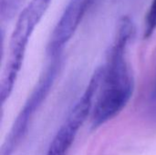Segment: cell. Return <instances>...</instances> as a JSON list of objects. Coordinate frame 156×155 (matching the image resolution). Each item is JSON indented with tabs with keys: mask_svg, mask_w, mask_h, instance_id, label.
I'll return each mask as SVG.
<instances>
[{
	"mask_svg": "<svg viewBox=\"0 0 156 155\" xmlns=\"http://www.w3.org/2000/svg\"><path fill=\"white\" fill-rule=\"evenodd\" d=\"M156 29V0H152L145 17V37H149Z\"/></svg>",
	"mask_w": 156,
	"mask_h": 155,
	"instance_id": "obj_7",
	"label": "cell"
},
{
	"mask_svg": "<svg viewBox=\"0 0 156 155\" xmlns=\"http://www.w3.org/2000/svg\"><path fill=\"white\" fill-rule=\"evenodd\" d=\"M58 59V58H54V61L48 68L45 74L42 76L41 79L39 80L34 92L31 94L27 102L21 110V112L16 118L10 131L8 138L6 139V142L3 147L2 155H12L14 150L19 144L21 139L23 138L27 129L30 119L32 118L37 108L40 106L41 102L43 101L48 90H50L52 83L54 82V79L57 76L58 69L59 67V63Z\"/></svg>",
	"mask_w": 156,
	"mask_h": 155,
	"instance_id": "obj_4",
	"label": "cell"
},
{
	"mask_svg": "<svg viewBox=\"0 0 156 155\" xmlns=\"http://www.w3.org/2000/svg\"><path fill=\"white\" fill-rule=\"evenodd\" d=\"M101 74V69L95 71L81 98L78 100L66 122L53 138L46 155H67L80 128L82 126L87 117L91 114L94 104L93 100L94 98H96L100 87Z\"/></svg>",
	"mask_w": 156,
	"mask_h": 155,
	"instance_id": "obj_3",
	"label": "cell"
},
{
	"mask_svg": "<svg viewBox=\"0 0 156 155\" xmlns=\"http://www.w3.org/2000/svg\"><path fill=\"white\" fill-rule=\"evenodd\" d=\"M51 0H31L20 12L9 44V57L1 84V100L10 95L20 70L29 38L48 8Z\"/></svg>",
	"mask_w": 156,
	"mask_h": 155,
	"instance_id": "obj_2",
	"label": "cell"
},
{
	"mask_svg": "<svg viewBox=\"0 0 156 155\" xmlns=\"http://www.w3.org/2000/svg\"><path fill=\"white\" fill-rule=\"evenodd\" d=\"M153 98L154 99H155L156 100V83H155V86H154V91H153Z\"/></svg>",
	"mask_w": 156,
	"mask_h": 155,
	"instance_id": "obj_8",
	"label": "cell"
},
{
	"mask_svg": "<svg viewBox=\"0 0 156 155\" xmlns=\"http://www.w3.org/2000/svg\"><path fill=\"white\" fill-rule=\"evenodd\" d=\"M94 0H69L62 12L48 43V51L53 58H59L65 45L74 35L85 14Z\"/></svg>",
	"mask_w": 156,
	"mask_h": 155,
	"instance_id": "obj_5",
	"label": "cell"
},
{
	"mask_svg": "<svg viewBox=\"0 0 156 155\" xmlns=\"http://www.w3.org/2000/svg\"><path fill=\"white\" fill-rule=\"evenodd\" d=\"M20 0H0V14L3 19L9 20L16 15Z\"/></svg>",
	"mask_w": 156,
	"mask_h": 155,
	"instance_id": "obj_6",
	"label": "cell"
},
{
	"mask_svg": "<svg viewBox=\"0 0 156 155\" xmlns=\"http://www.w3.org/2000/svg\"><path fill=\"white\" fill-rule=\"evenodd\" d=\"M133 30L132 21L124 17L120 24L108 63L102 68L100 87L90 114L94 127L101 126L118 115L133 95L134 81L126 59V48Z\"/></svg>",
	"mask_w": 156,
	"mask_h": 155,
	"instance_id": "obj_1",
	"label": "cell"
}]
</instances>
